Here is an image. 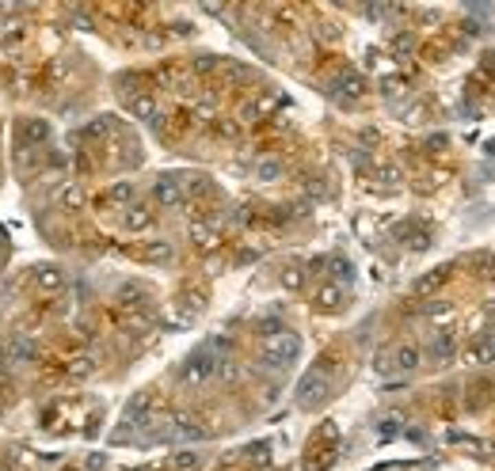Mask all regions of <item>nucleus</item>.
<instances>
[{"label": "nucleus", "instance_id": "nucleus-20", "mask_svg": "<svg viewBox=\"0 0 495 471\" xmlns=\"http://www.w3.org/2000/svg\"><path fill=\"white\" fill-rule=\"evenodd\" d=\"M130 198H133V187H130V183H115L107 194L99 198V202H103V205H130Z\"/></svg>", "mask_w": 495, "mask_h": 471}, {"label": "nucleus", "instance_id": "nucleus-25", "mask_svg": "<svg viewBox=\"0 0 495 471\" xmlns=\"http://www.w3.org/2000/svg\"><path fill=\"white\" fill-rule=\"evenodd\" d=\"M118 297H122L126 308H138V304H145V289H141V285H122V292H118Z\"/></svg>", "mask_w": 495, "mask_h": 471}, {"label": "nucleus", "instance_id": "nucleus-4", "mask_svg": "<svg viewBox=\"0 0 495 471\" xmlns=\"http://www.w3.org/2000/svg\"><path fill=\"white\" fill-rule=\"evenodd\" d=\"M168 437L172 441H202V437H210V430L202 426V418H195V415H175V418H168Z\"/></svg>", "mask_w": 495, "mask_h": 471}, {"label": "nucleus", "instance_id": "nucleus-7", "mask_svg": "<svg viewBox=\"0 0 495 471\" xmlns=\"http://www.w3.org/2000/svg\"><path fill=\"white\" fill-rule=\"evenodd\" d=\"M450 274H454V266H434V270H427L423 277H415V282H412V292H415V297H430V292H438L446 282H450Z\"/></svg>", "mask_w": 495, "mask_h": 471}, {"label": "nucleus", "instance_id": "nucleus-31", "mask_svg": "<svg viewBox=\"0 0 495 471\" xmlns=\"http://www.w3.org/2000/svg\"><path fill=\"white\" fill-rule=\"evenodd\" d=\"M373 369H377V373H393V349H377Z\"/></svg>", "mask_w": 495, "mask_h": 471}, {"label": "nucleus", "instance_id": "nucleus-12", "mask_svg": "<svg viewBox=\"0 0 495 471\" xmlns=\"http://www.w3.org/2000/svg\"><path fill=\"white\" fill-rule=\"evenodd\" d=\"M492 399H495V384H492V380H484V376H480V380L469 384V411H472V415H480V411H484Z\"/></svg>", "mask_w": 495, "mask_h": 471}, {"label": "nucleus", "instance_id": "nucleus-34", "mask_svg": "<svg viewBox=\"0 0 495 471\" xmlns=\"http://www.w3.org/2000/svg\"><path fill=\"white\" fill-rule=\"evenodd\" d=\"M412 46H415V38H412V34H396V42H393V49H396V54H408Z\"/></svg>", "mask_w": 495, "mask_h": 471}, {"label": "nucleus", "instance_id": "nucleus-18", "mask_svg": "<svg viewBox=\"0 0 495 471\" xmlns=\"http://www.w3.org/2000/svg\"><path fill=\"white\" fill-rule=\"evenodd\" d=\"M130 111L138 114L141 122H157V99L148 95V91H145V95H133V99H130Z\"/></svg>", "mask_w": 495, "mask_h": 471}, {"label": "nucleus", "instance_id": "nucleus-21", "mask_svg": "<svg viewBox=\"0 0 495 471\" xmlns=\"http://www.w3.org/2000/svg\"><path fill=\"white\" fill-rule=\"evenodd\" d=\"M8 358H12V361H34V342L19 334V338L8 346Z\"/></svg>", "mask_w": 495, "mask_h": 471}, {"label": "nucleus", "instance_id": "nucleus-37", "mask_svg": "<svg viewBox=\"0 0 495 471\" xmlns=\"http://www.w3.org/2000/svg\"><path fill=\"white\" fill-rule=\"evenodd\" d=\"M8 365V346H0V369Z\"/></svg>", "mask_w": 495, "mask_h": 471}, {"label": "nucleus", "instance_id": "nucleus-10", "mask_svg": "<svg viewBox=\"0 0 495 471\" xmlns=\"http://www.w3.org/2000/svg\"><path fill=\"white\" fill-rule=\"evenodd\" d=\"M423 365V349L415 346V342H400V346L393 349V369L396 373H412V369Z\"/></svg>", "mask_w": 495, "mask_h": 471}, {"label": "nucleus", "instance_id": "nucleus-14", "mask_svg": "<svg viewBox=\"0 0 495 471\" xmlns=\"http://www.w3.org/2000/svg\"><path fill=\"white\" fill-rule=\"evenodd\" d=\"M122 225H126V232H145V228H153V213H148V205H126V213H122Z\"/></svg>", "mask_w": 495, "mask_h": 471}, {"label": "nucleus", "instance_id": "nucleus-30", "mask_svg": "<svg viewBox=\"0 0 495 471\" xmlns=\"http://www.w3.org/2000/svg\"><path fill=\"white\" fill-rule=\"evenodd\" d=\"M400 422H404L400 415H385V418H381V426H377V433H381V437H393V433H400Z\"/></svg>", "mask_w": 495, "mask_h": 471}, {"label": "nucleus", "instance_id": "nucleus-35", "mask_svg": "<svg viewBox=\"0 0 495 471\" xmlns=\"http://www.w3.org/2000/svg\"><path fill=\"white\" fill-rule=\"evenodd\" d=\"M446 145H450V141H446V137H442V133H434V137H430V141H427V152H442V148H446Z\"/></svg>", "mask_w": 495, "mask_h": 471}, {"label": "nucleus", "instance_id": "nucleus-3", "mask_svg": "<svg viewBox=\"0 0 495 471\" xmlns=\"http://www.w3.org/2000/svg\"><path fill=\"white\" fill-rule=\"evenodd\" d=\"M217 354L214 349H198V354H190L187 361H183V369H179V380L183 384H190V388H195V384H206L210 376H217Z\"/></svg>", "mask_w": 495, "mask_h": 471}, {"label": "nucleus", "instance_id": "nucleus-16", "mask_svg": "<svg viewBox=\"0 0 495 471\" xmlns=\"http://www.w3.org/2000/svg\"><path fill=\"white\" fill-rule=\"evenodd\" d=\"M34 285H38V289L58 292L61 285H65V274H61L58 266H38V270H34Z\"/></svg>", "mask_w": 495, "mask_h": 471}, {"label": "nucleus", "instance_id": "nucleus-5", "mask_svg": "<svg viewBox=\"0 0 495 471\" xmlns=\"http://www.w3.org/2000/svg\"><path fill=\"white\" fill-rule=\"evenodd\" d=\"M153 198H157V205H164V209H179V205L187 202V194H183V183L175 179V175H160L157 187H153Z\"/></svg>", "mask_w": 495, "mask_h": 471}, {"label": "nucleus", "instance_id": "nucleus-24", "mask_svg": "<svg viewBox=\"0 0 495 471\" xmlns=\"http://www.w3.org/2000/svg\"><path fill=\"white\" fill-rule=\"evenodd\" d=\"M256 331H259V338H274V334H282V331H289V327L286 323H282V319H259V323H256Z\"/></svg>", "mask_w": 495, "mask_h": 471}, {"label": "nucleus", "instance_id": "nucleus-9", "mask_svg": "<svg viewBox=\"0 0 495 471\" xmlns=\"http://www.w3.org/2000/svg\"><path fill=\"white\" fill-rule=\"evenodd\" d=\"M427 354L438 361V365H450V361H454V354H457L454 331H434V338L427 342Z\"/></svg>", "mask_w": 495, "mask_h": 471}, {"label": "nucleus", "instance_id": "nucleus-2", "mask_svg": "<svg viewBox=\"0 0 495 471\" xmlns=\"http://www.w3.org/2000/svg\"><path fill=\"white\" fill-rule=\"evenodd\" d=\"M331 391V380H328V369H309L305 376H301V384H297V403L305 406V411H313V406H320L324 399H328Z\"/></svg>", "mask_w": 495, "mask_h": 471}, {"label": "nucleus", "instance_id": "nucleus-33", "mask_svg": "<svg viewBox=\"0 0 495 471\" xmlns=\"http://www.w3.org/2000/svg\"><path fill=\"white\" fill-rule=\"evenodd\" d=\"M217 65H221V61H217V57H210V54L195 57V73H214Z\"/></svg>", "mask_w": 495, "mask_h": 471}, {"label": "nucleus", "instance_id": "nucleus-28", "mask_svg": "<svg viewBox=\"0 0 495 471\" xmlns=\"http://www.w3.org/2000/svg\"><path fill=\"white\" fill-rule=\"evenodd\" d=\"M58 202L65 205V209H76V205L84 202V194H80V187H61L58 190Z\"/></svg>", "mask_w": 495, "mask_h": 471}, {"label": "nucleus", "instance_id": "nucleus-29", "mask_svg": "<svg viewBox=\"0 0 495 471\" xmlns=\"http://www.w3.org/2000/svg\"><path fill=\"white\" fill-rule=\"evenodd\" d=\"M248 460L256 463V468L271 463V445H263V441H259V445H252V448H248Z\"/></svg>", "mask_w": 495, "mask_h": 471}, {"label": "nucleus", "instance_id": "nucleus-19", "mask_svg": "<svg viewBox=\"0 0 495 471\" xmlns=\"http://www.w3.org/2000/svg\"><path fill=\"white\" fill-rule=\"evenodd\" d=\"M324 266H331V277H336V285H343V289L355 282V266H351L346 259H339V255L336 259H324Z\"/></svg>", "mask_w": 495, "mask_h": 471}, {"label": "nucleus", "instance_id": "nucleus-27", "mask_svg": "<svg viewBox=\"0 0 495 471\" xmlns=\"http://www.w3.org/2000/svg\"><path fill=\"white\" fill-rule=\"evenodd\" d=\"M282 285L297 292L301 285H305V270H301V266H286V270H282Z\"/></svg>", "mask_w": 495, "mask_h": 471}, {"label": "nucleus", "instance_id": "nucleus-17", "mask_svg": "<svg viewBox=\"0 0 495 471\" xmlns=\"http://www.w3.org/2000/svg\"><path fill=\"white\" fill-rule=\"evenodd\" d=\"M469 361H472V365H492V361H495V342L480 334V338L469 346Z\"/></svg>", "mask_w": 495, "mask_h": 471}, {"label": "nucleus", "instance_id": "nucleus-11", "mask_svg": "<svg viewBox=\"0 0 495 471\" xmlns=\"http://www.w3.org/2000/svg\"><path fill=\"white\" fill-rule=\"evenodd\" d=\"M172 255H175V247L168 244V240H148L138 251V259L148 262V266H164V262H172Z\"/></svg>", "mask_w": 495, "mask_h": 471}, {"label": "nucleus", "instance_id": "nucleus-32", "mask_svg": "<svg viewBox=\"0 0 495 471\" xmlns=\"http://www.w3.org/2000/svg\"><path fill=\"white\" fill-rule=\"evenodd\" d=\"M446 316H454V304L438 301V304H430V308H427V319H446Z\"/></svg>", "mask_w": 495, "mask_h": 471}, {"label": "nucleus", "instance_id": "nucleus-26", "mask_svg": "<svg viewBox=\"0 0 495 471\" xmlns=\"http://www.w3.org/2000/svg\"><path fill=\"white\" fill-rule=\"evenodd\" d=\"M408 228H400V236H404ZM408 247L412 251H423V247H430V232L427 228H415V232H408Z\"/></svg>", "mask_w": 495, "mask_h": 471}, {"label": "nucleus", "instance_id": "nucleus-6", "mask_svg": "<svg viewBox=\"0 0 495 471\" xmlns=\"http://www.w3.org/2000/svg\"><path fill=\"white\" fill-rule=\"evenodd\" d=\"M362 88H366V84H362V76H358V73H351V69H343V73H339L336 80H331V88H328V91L339 99V103H351L355 95H362Z\"/></svg>", "mask_w": 495, "mask_h": 471}, {"label": "nucleus", "instance_id": "nucleus-1", "mask_svg": "<svg viewBox=\"0 0 495 471\" xmlns=\"http://www.w3.org/2000/svg\"><path fill=\"white\" fill-rule=\"evenodd\" d=\"M297 358H301V338H297L294 331H282V334L263 342V349H259V369L282 373V369H289Z\"/></svg>", "mask_w": 495, "mask_h": 471}, {"label": "nucleus", "instance_id": "nucleus-22", "mask_svg": "<svg viewBox=\"0 0 495 471\" xmlns=\"http://www.w3.org/2000/svg\"><path fill=\"white\" fill-rule=\"evenodd\" d=\"M190 240H195V247H202V251H206V247H217V232H214V228H206V225L190 228Z\"/></svg>", "mask_w": 495, "mask_h": 471}, {"label": "nucleus", "instance_id": "nucleus-15", "mask_svg": "<svg viewBox=\"0 0 495 471\" xmlns=\"http://www.w3.org/2000/svg\"><path fill=\"white\" fill-rule=\"evenodd\" d=\"M282 175H286V160H282V156H267V160L256 163V179L259 183H278Z\"/></svg>", "mask_w": 495, "mask_h": 471}, {"label": "nucleus", "instance_id": "nucleus-13", "mask_svg": "<svg viewBox=\"0 0 495 471\" xmlns=\"http://www.w3.org/2000/svg\"><path fill=\"white\" fill-rule=\"evenodd\" d=\"M343 297H346V289L343 285H320V289H316V308L320 312H339L343 308Z\"/></svg>", "mask_w": 495, "mask_h": 471}, {"label": "nucleus", "instance_id": "nucleus-23", "mask_svg": "<svg viewBox=\"0 0 495 471\" xmlns=\"http://www.w3.org/2000/svg\"><path fill=\"white\" fill-rule=\"evenodd\" d=\"M172 468L175 471H198V468H202V452H175L172 456Z\"/></svg>", "mask_w": 495, "mask_h": 471}, {"label": "nucleus", "instance_id": "nucleus-36", "mask_svg": "<svg viewBox=\"0 0 495 471\" xmlns=\"http://www.w3.org/2000/svg\"><path fill=\"white\" fill-rule=\"evenodd\" d=\"M217 133H221V137H232V133H236V126H232V122H217Z\"/></svg>", "mask_w": 495, "mask_h": 471}, {"label": "nucleus", "instance_id": "nucleus-8", "mask_svg": "<svg viewBox=\"0 0 495 471\" xmlns=\"http://www.w3.org/2000/svg\"><path fill=\"white\" fill-rule=\"evenodd\" d=\"M16 137L23 141L27 148L46 145V137H50V122H46V118H23V122L16 126Z\"/></svg>", "mask_w": 495, "mask_h": 471}]
</instances>
